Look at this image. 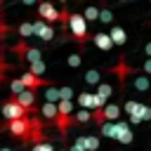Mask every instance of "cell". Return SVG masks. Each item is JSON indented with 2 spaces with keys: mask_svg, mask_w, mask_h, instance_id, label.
Instances as JSON below:
<instances>
[{
  "mask_svg": "<svg viewBox=\"0 0 151 151\" xmlns=\"http://www.w3.org/2000/svg\"><path fill=\"white\" fill-rule=\"evenodd\" d=\"M35 123H38V118L31 116V118H21V120H12V123H2L0 130L9 132L12 137L21 139L24 144H31V134H33V130H35Z\"/></svg>",
  "mask_w": 151,
  "mask_h": 151,
  "instance_id": "obj_1",
  "label": "cell"
},
{
  "mask_svg": "<svg viewBox=\"0 0 151 151\" xmlns=\"http://www.w3.org/2000/svg\"><path fill=\"white\" fill-rule=\"evenodd\" d=\"M68 31H71V38L78 42V45H87L94 35L87 31V21L83 14H73L71 17V24H68Z\"/></svg>",
  "mask_w": 151,
  "mask_h": 151,
  "instance_id": "obj_2",
  "label": "cell"
},
{
  "mask_svg": "<svg viewBox=\"0 0 151 151\" xmlns=\"http://www.w3.org/2000/svg\"><path fill=\"white\" fill-rule=\"evenodd\" d=\"M0 113H2L5 123L21 120V118H31V113H28L24 106H19V104L14 101V97H9V99H5V101H2V109H0Z\"/></svg>",
  "mask_w": 151,
  "mask_h": 151,
  "instance_id": "obj_3",
  "label": "cell"
},
{
  "mask_svg": "<svg viewBox=\"0 0 151 151\" xmlns=\"http://www.w3.org/2000/svg\"><path fill=\"white\" fill-rule=\"evenodd\" d=\"M12 52H14V54H19V59L28 61V66H31V64H35V61H42V52H40L38 47H31L26 40H19V42L12 47Z\"/></svg>",
  "mask_w": 151,
  "mask_h": 151,
  "instance_id": "obj_4",
  "label": "cell"
},
{
  "mask_svg": "<svg viewBox=\"0 0 151 151\" xmlns=\"http://www.w3.org/2000/svg\"><path fill=\"white\" fill-rule=\"evenodd\" d=\"M134 68L127 64V57L125 54H120L118 57V61L111 66V73L116 76V80H118V85H120V90H125V83H127V78H130V73H132Z\"/></svg>",
  "mask_w": 151,
  "mask_h": 151,
  "instance_id": "obj_5",
  "label": "cell"
},
{
  "mask_svg": "<svg viewBox=\"0 0 151 151\" xmlns=\"http://www.w3.org/2000/svg\"><path fill=\"white\" fill-rule=\"evenodd\" d=\"M38 19L45 21L47 26H52L54 21H59V9H57L52 2H40V5H38Z\"/></svg>",
  "mask_w": 151,
  "mask_h": 151,
  "instance_id": "obj_6",
  "label": "cell"
},
{
  "mask_svg": "<svg viewBox=\"0 0 151 151\" xmlns=\"http://www.w3.org/2000/svg\"><path fill=\"white\" fill-rule=\"evenodd\" d=\"M19 78H21V83H24V87H26V90H31V92H35L38 87H47V85H50V83H45L42 78H38V76H33L31 71H26V73H21Z\"/></svg>",
  "mask_w": 151,
  "mask_h": 151,
  "instance_id": "obj_7",
  "label": "cell"
},
{
  "mask_svg": "<svg viewBox=\"0 0 151 151\" xmlns=\"http://www.w3.org/2000/svg\"><path fill=\"white\" fill-rule=\"evenodd\" d=\"M14 101H17L19 106H24L28 113H35V92L24 90L21 94H17V97H14Z\"/></svg>",
  "mask_w": 151,
  "mask_h": 151,
  "instance_id": "obj_8",
  "label": "cell"
},
{
  "mask_svg": "<svg viewBox=\"0 0 151 151\" xmlns=\"http://www.w3.org/2000/svg\"><path fill=\"white\" fill-rule=\"evenodd\" d=\"M116 139L120 142V144H132V139H134V134H132V130H130V123L127 120H118L116 123Z\"/></svg>",
  "mask_w": 151,
  "mask_h": 151,
  "instance_id": "obj_9",
  "label": "cell"
},
{
  "mask_svg": "<svg viewBox=\"0 0 151 151\" xmlns=\"http://www.w3.org/2000/svg\"><path fill=\"white\" fill-rule=\"evenodd\" d=\"M33 31H35V35H38L40 40H45V42H50V40L54 38V28H52V26H47L45 21H40V19H35V21H33Z\"/></svg>",
  "mask_w": 151,
  "mask_h": 151,
  "instance_id": "obj_10",
  "label": "cell"
},
{
  "mask_svg": "<svg viewBox=\"0 0 151 151\" xmlns=\"http://www.w3.org/2000/svg\"><path fill=\"white\" fill-rule=\"evenodd\" d=\"M142 120H149L151 123V106H146V104H139L137 113H132L127 118V123H142Z\"/></svg>",
  "mask_w": 151,
  "mask_h": 151,
  "instance_id": "obj_11",
  "label": "cell"
},
{
  "mask_svg": "<svg viewBox=\"0 0 151 151\" xmlns=\"http://www.w3.org/2000/svg\"><path fill=\"white\" fill-rule=\"evenodd\" d=\"M92 42H94L99 50H104V52H109V50L113 47V40H111V35H109V33H94Z\"/></svg>",
  "mask_w": 151,
  "mask_h": 151,
  "instance_id": "obj_12",
  "label": "cell"
},
{
  "mask_svg": "<svg viewBox=\"0 0 151 151\" xmlns=\"http://www.w3.org/2000/svg\"><path fill=\"white\" fill-rule=\"evenodd\" d=\"M76 142H80L85 151H97L99 149V137L97 134H85V137H78Z\"/></svg>",
  "mask_w": 151,
  "mask_h": 151,
  "instance_id": "obj_13",
  "label": "cell"
},
{
  "mask_svg": "<svg viewBox=\"0 0 151 151\" xmlns=\"http://www.w3.org/2000/svg\"><path fill=\"white\" fill-rule=\"evenodd\" d=\"M109 35H111L113 45H125V40H127V33H125V28H123V26H111Z\"/></svg>",
  "mask_w": 151,
  "mask_h": 151,
  "instance_id": "obj_14",
  "label": "cell"
},
{
  "mask_svg": "<svg viewBox=\"0 0 151 151\" xmlns=\"http://www.w3.org/2000/svg\"><path fill=\"white\" fill-rule=\"evenodd\" d=\"M111 92H113V87H111L109 83H99V85H97V92H94V97H97L101 104H106V101H109V97H111Z\"/></svg>",
  "mask_w": 151,
  "mask_h": 151,
  "instance_id": "obj_15",
  "label": "cell"
},
{
  "mask_svg": "<svg viewBox=\"0 0 151 151\" xmlns=\"http://www.w3.org/2000/svg\"><path fill=\"white\" fill-rule=\"evenodd\" d=\"M78 104H80L83 109H87V111H90V109L94 111V104H97V97H94L92 92H80V94H78Z\"/></svg>",
  "mask_w": 151,
  "mask_h": 151,
  "instance_id": "obj_16",
  "label": "cell"
},
{
  "mask_svg": "<svg viewBox=\"0 0 151 151\" xmlns=\"http://www.w3.org/2000/svg\"><path fill=\"white\" fill-rule=\"evenodd\" d=\"M104 118H106V123L118 120V118H120V106H118V104H106V106H104Z\"/></svg>",
  "mask_w": 151,
  "mask_h": 151,
  "instance_id": "obj_17",
  "label": "cell"
},
{
  "mask_svg": "<svg viewBox=\"0 0 151 151\" xmlns=\"http://www.w3.org/2000/svg\"><path fill=\"white\" fill-rule=\"evenodd\" d=\"M40 116H42V118H47V120H57V104L45 101V104L40 106Z\"/></svg>",
  "mask_w": 151,
  "mask_h": 151,
  "instance_id": "obj_18",
  "label": "cell"
},
{
  "mask_svg": "<svg viewBox=\"0 0 151 151\" xmlns=\"http://www.w3.org/2000/svg\"><path fill=\"white\" fill-rule=\"evenodd\" d=\"M17 33H19V38H21V40H26V38L35 35V31H33V24H28V21L19 24V26H17Z\"/></svg>",
  "mask_w": 151,
  "mask_h": 151,
  "instance_id": "obj_19",
  "label": "cell"
},
{
  "mask_svg": "<svg viewBox=\"0 0 151 151\" xmlns=\"http://www.w3.org/2000/svg\"><path fill=\"white\" fill-rule=\"evenodd\" d=\"M151 87V80H149V76H137L134 78V90H139V92H146Z\"/></svg>",
  "mask_w": 151,
  "mask_h": 151,
  "instance_id": "obj_20",
  "label": "cell"
},
{
  "mask_svg": "<svg viewBox=\"0 0 151 151\" xmlns=\"http://www.w3.org/2000/svg\"><path fill=\"white\" fill-rule=\"evenodd\" d=\"M45 101H50V104H59V87H52V85H47V90H45Z\"/></svg>",
  "mask_w": 151,
  "mask_h": 151,
  "instance_id": "obj_21",
  "label": "cell"
},
{
  "mask_svg": "<svg viewBox=\"0 0 151 151\" xmlns=\"http://www.w3.org/2000/svg\"><path fill=\"white\" fill-rule=\"evenodd\" d=\"M99 134H101V137H111V139H116V123H104V125L99 127Z\"/></svg>",
  "mask_w": 151,
  "mask_h": 151,
  "instance_id": "obj_22",
  "label": "cell"
},
{
  "mask_svg": "<svg viewBox=\"0 0 151 151\" xmlns=\"http://www.w3.org/2000/svg\"><path fill=\"white\" fill-rule=\"evenodd\" d=\"M85 83H87V85H99V83H101V80H99V71H97V68L85 71Z\"/></svg>",
  "mask_w": 151,
  "mask_h": 151,
  "instance_id": "obj_23",
  "label": "cell"
},
{
  "mask_svg": "<svg viewBox=\"0 0 151 151\" xmlns=\"http://www.w3.org/2000/svg\"><path fill=\"white\" fill-rule=\"evenodd\" d=\"M28 71H31L33 76H38V78H40V76L47 71V64H45V61H35V64H31V66H28Z\"/></svg>",
  "mask_w": 151,
  "mask_h": 151,
  "instance_id": "obj_24",
  "label": "cell"
},
{
  "mask_svg": "<svg viewBox=\"0 0 151 151\" xmlns=\"http://www.w3.org/2000/svg\"><path fill=\"white\" fill-rule=\"evenodd\" d=\"M9 90H12V94L17 97V94H21L26 87H24V83H21V78H12L9 80Z\"/></svg>",
  "mask_w": 151,
  "mask_h": 151,
  "instance_id": "obj_25",
  "label": "cell"
},
{
  "mask_svg": "<svg viewBox=\"0 0 151 151\" xmlns=\"http://www.w3.org/2000/svg\"><path fill=\"white\" fill-rule=\"evenodd\" d=\"M73 120H76V123H90V120H92V111H87V109H83V111H78V113H73Z\"/></svg>",
  "mask_w": 151,
  "mask_h": 151,
  "instance_id": "obj_26",
  "label": "cell"
},
{
  "mask_svg": "<svg viewBox=\"0 0 151 151\" xmlns=\"http://www.w3.org/2000/svg\"><path fill=\"white\" fill-rule=\"evenodd\" d=\"M85 21H99V7H85Z\"/></svg>",
  "mask_w": 151,
  "mask_h": 151,
  "instance_id": "obj_27",
  "label": "cell"
},
{
  "mask_svg": "<svg viewBox=\"0 0 151 151\" xmlns=\"http://www.w3.org/2000/svg\"><path fill=\"white\" fill-rule=\"evenodd\" d=\"M99 21H104V24H111L113 21V14H111L109 7H99Z\"/></svg>",
  "mask_w": 151,
  "mask_h": 151,
  "instance_id": "obj_28",
  "label": "cell"
},
{
  "mask_svg": "<svg viewBox=\"0 0 151 151\" xmlns=\"http://www.w3.org/2000/svg\"><path fill=\"white\" fill-rule=\"evenodd\" d=\"M71 97H73V90H71L68 85L59 87V101H71Z\"/></svg>",
  "mask_w": 151,
  "mask_h": 151,
  "instance_id": "obj_29",
  "label": "cell"
},
{
  "mask_svg": "<svg viewBox=\"0 0 151 151\" xmlns=\"http://www.w3.org/2000/svg\"><path fill=\"white\" fill-rule=\"evenodd\" d=\"M137 109H139V101H134V99H130V101H125V106H123V113H137Z\"/></svg>",
  "mask_w": 151,
  "mask_h": 151,
  "instance_id": "obj_30",
  "label": "cell"
},
{
  "mask_svg": "<svg viewBox=\"0 0 151 151\" xmlns=\"http://www.w3.org/2000/svg\"><path fill=\"white\" fill-rule=\"evenodd\" d=\"M31 151H54V146H52L50 142H40V144H33Z\"/></svg>",
  "mask_w": 151,
  "mask_h": 151,
  "instance_id": "obj_31",
  "label": "cell"
},
{
  "mask_svg": "<svg viewBox=\"0 0 151 151\" xmlns=\"http://www.w3.org/2000/svg\"><path fill=\"white\" fill-rule=\"evenodd\" d=\"M66 64H68L71 68H78V66H80V54H78V52H76V54H68Z\"/></svg>",
  "mask_w": 151,
  "mask_h": 151,
  "instance_id": "obj_32",
  "label": "cell"
},
{
  "mask_svg": "<svg viewBox=\"0 0 151 151\" xmlns=\"http://www.w3.org/2000/svg\"><path fill=\"white\" fill-rule=\"evenodd\" d=\"M142 73L151 76V59H144V64H142Z\"/></svg>",
  "mask_w": 151,
  "mask_h": 151,
  "instance_id": "obj_33",
  "label": "cell"
},
{
  "mask_svg": "<svg viewBox=\"0 0 151 151\" xmlns=\"http://www.w3.org/2000/svg\"><path fill=\"white\" fill-rule=\"evenodd\" d=\"M142 50H144V54H146V59H151V40H149V42H146V45H144Z\"/></svg>",
  "mask_w": 151,
  "mask_h": 151,
  "instance_id": "obj_34",
  "label": "cell"
},
{
  "mask_svg": "<svg viewBox=\"0 0 151 151\" xmlns=\"http://www.w3.org/2000/svg\"><path fill=\"white\" fill-rule=\"evenodd\" d=\"M68 151H85V149H83V144H80V142H76V144H73Z\"/></svg>",
  "mask_w": 151,
  "mask_h": 151,
  "instance_id": "obj_35",
  "label": "cell"
},
{
  "mask_svg": "<svg viewBox=\"0 0 151 151\" xmlns=\"http://www.w3.org/2000/svg\"><path fill=\"white\" fill-rule=\"evenodd\" d=\"M2 71H5V64L0 61V78H2Z\"/></svg>",
  "mask_w": 151,
  "mask_h": 151,
  "instance_id": "obj_36",
  "label": "cell"
},
{
  "mask_svg": "<svg viewBox=\"0 0 151 151\" xmlns=\"http://www.w3.org/2000/svg\"><path fill=\"white\" fill-rule=\"evenodd\" d=\"M0 151H12V149H0Z\"/></svg>",
  "mask_w": 151,
  "mask_h": 151,
  "instance_id": "obj_37",
  "label": "cell"
},
{
  "mask_svg": "<svg viewBox=\"0 0 151 151\" xmlns=\"http://www.w3.org/2000/svg\"><path fill=\"white\" fill-rule=\"evenodd\" d=\"M61 151H68V149H61Z\"/></svg>",
  "mask_w": 151,
  "mask_h": 151,
  "instance_id": "obj_38",
  "label": "cell"
},
{
  "mask_svg": "<svg viewBox=\"0 0 151 151\" xmlns=\"http://www.w3.org/2000/svg\"><path fill=\"white\" fill-rule=\"evenodd\" d=\"M149 125H151V123H149Z\"/></svg>",
  "mask_w": 151,
  "mask_h": 151,
  "instance_id": "obj_39",
  "label": "cell"
}]
</instances>
